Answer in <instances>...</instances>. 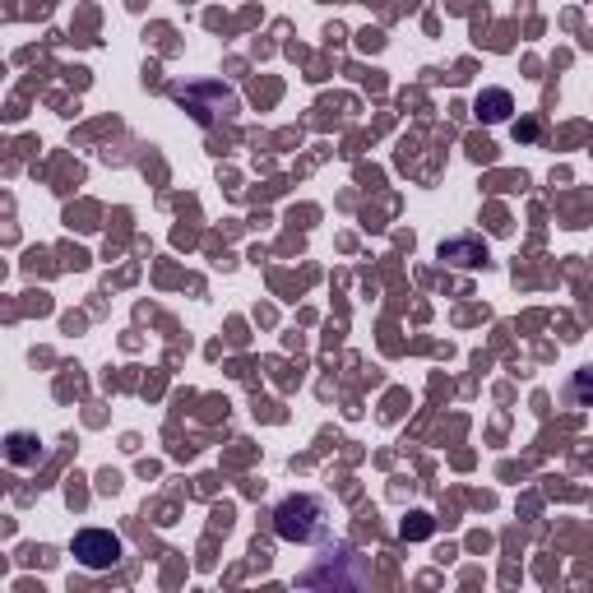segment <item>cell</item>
I'll list each match as a JSON object with an SVG mask.
<instances>
[{
	"label": "cell",
	"instance_id": "1",
	"mask_svg": "<svg viewBox=\"0 0 593 593\" xmlns=\"http://www.w3.org/2000/svg\"><path fill=\"white\" fill-rule=\"evenodd\" d=\"M274 533L283 538V543L311 547V543H320V538L330 533V506L320 496H311V492L287 496V501H279V510H274Z\"/></svg>",
	"mask_w": 593,
	"mask_h": 593
},
{
	"label": "cell",
	"instance_id": "2",
	"mask_svg": "<svg viewBox=\"0 0 593 593\" xmlns=\"http://www.w3.org/2000/svg\"><path fill=\"white\" fill-rule=\"evenodd\" d=\"M307 589H367L371 584V561L367 556H357L348 543H334L325 556H316V566L301 570V580Z\"/></svg>",
	"mask_w": 593,
	"mask_h": 593
},
{
	"label": "cell",
	"instance_id": "3",
	"mask_svg": "<svg viewBox=\"0 0 593 593\" xmlns=\"http://www.w3.org/2000/svg\"><path fill=\"white\" fill-rule=\"evenodd\" d=\"M70 556H75L84 570H112V566H121L125 543L112 529H79L75 543H70Z\"/></svg>",
	"mask_w": 593,
	"mask_h": 593
},
{
	"label": "cell",
	"instance_id": "4",
	"mask_svg": "<svg viewBox=\"0 0 593 593\" xmlns=\"http://www.w3.org/2000/svg\"><path fill=\"white\" fill-rule=\"evenodd\" d=\"M441 260L455 264V269H478V264H487V242L482 237H450V242H441Z\"/></svg>",
	"mask_w": 593,
	"mask_h": 593
},
{
	"label": "cell",
	"instance_id": "5",
	"mask_svg": "<svg viewBox=\"0 0 593 593\" xmlns=\"http://www.w3.org/2000/svg\"><path fill=\"white\" fill-rule=\"evenodd\" d=\"M473 112H478V121H487V125H501V121H506V116L515 112V98L506 94V88H487V94H478Z\"/></svg>",
	"mask_w": 593,
	"mask_h": 593
},
{
	"label": "cell",
	"instance_id": "6",
	"mask_svg": "<svg viewBox=\"0 0 593 593\" xmlns=\"http://www.w3.org/2000/svg\"><path fill=\"white\" fill-rule=\"evenodd\" d=\"M5 459L14 464V469H38V464L47 459V450H42V441L20 436V431H14V436L5 441Z\"/></svg>",
	"mask_w": 593,
	"mask_h": 593
},
{
	"label": "cell",
	"instance_id": "7",
	"mask_svg": "<svg viewBox=\"0 0 593 593\" xmlns=\"http://www.w3.org/2000/svg\"><path fill=\"white\" fill-rule=\"evenodd\" d=\"M566 404H570V408H593V367H580V371L570 375Z\"/></svg>",
	"mask_w": 593,
	"mask_h": 593
},
{
	"label": "cell",
	"instance_id": "8",
	"mask_svg": "<svg viewBox=\"0 0 593 593\" xmlns=\"http://www.w3.org/2000/svg\"><path fill=\"white\" fill-rule=\"evenodd\" d=\"M427 533H431V515H427V510H418V515L404 519V538H427Z\"/></svg>",
	"mask_w": 593,
	"mask_h": 593
}]
</instances>
